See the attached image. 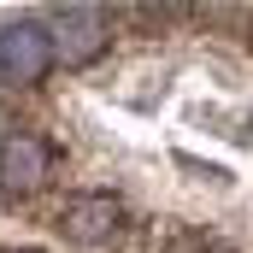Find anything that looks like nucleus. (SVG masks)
Returning <instances> with one entry per match:
<instances>
[{"mask_svg": "<svg viewBox=\"0 0 253 253\" xmlns=\"http://www.w3.org/2000/svg\"><path fill=\"white\" fill-rule=\"evenodd\" d=\"M47 65H53L47 24H36V18H18V24H6V30H0V71H6L12 83H36Z\"/></svg>", "mask_w": 253, "mask_h": 253, "instance_id": "obj_1", "label": "nucleus"}, {"mask_svg": "<svg viewBox=\"0 0 253 253\" xmlns=\"http://www.w3.org/2000/svg\"><path fill=\"white\" fill-rule=\"evenodd\" d=\"M42 24H47L53 53H65V59H94V53L106 47V18H100L94 6H65V12L42 18Z\"/></svg>", "mask_w": 253, "mask_h": 253, "instance_id": "obj_2", "label": "nucleus"}, {"mask_svg": "<svg viewBox=\"0 0 253 253\" xmlns=\"http://www.w3.org/2000/svg\"><path fill=\"white\" fill-rule=\"evenodd\" d=\"M42 177H47V147L36 135H6L0 141V189L30 194L42 189Z\"/></svg>", "mask_w": 253, "mask_h": 253, "instance_id": "obj_3", "label": "nucleus"}, {"mask_svg": "<svg viewBox=\"0 0 253 253\" xmlns=\"http://www.w3.org/2000/svg\"><path fill=\"white\" fill-rule=\"evenodd\" d=\"M124 230V206L112 194H83L71 212H65V236L71 242H112Z\"/></svg>", "mask_w": 253, "mask_h": 253, "instance_id": "obj_4", "label": "nucleus"}]
</instances>
